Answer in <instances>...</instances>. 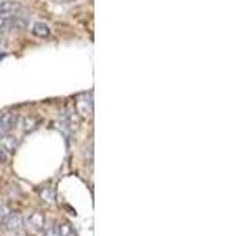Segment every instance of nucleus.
<instances>
[{"label": "nucleus", "mask_w": 252, "mask_h": 236, "mask_svg": "<svg viewBox=\"0 0 252 236\" xmlns=\"http://www.w3.org/2000/svg\"><path fill=\"white\" fill-rule=\"evenodd\" d=\"M27 26V19L19 18L18 14L6 16V18H0V33H6V31H16Z\"/></svg>", "instance_id": "1"}, {"label": "nucleus", "mask_w": 252, "mask_h": 236, "mask_svg": "<svg viewBox=\"0 0 252 236\" xmlns=\"http://www.w3.org/2000/svg\"><path fill=\"white\" fill-rule=\"evenodd\" d=\"M19 10L21 5L18 2H14V0H3V2H0V18L18 14Z\"/></svg>", "instance_id": "2"}, {"label": "nucleus", "mask_w": 252, "mask_h": 236, "mask_svg": "<svg viewBox=\"0 0 252 236\" xmlns=\"http://www.w3.org/2000/svg\"><path fill=\"white\" fill-rule=\"evenodd\" d=\"M14 123H16V117L13 114H6V112L0 114V136H3L8 129H11Z\"/></svg>", "instance_id": "3"}, {"label": "nucleus", "mask_w": 252, "mask_h": 236, "mask_svg": "<svg viewBox=\"0 0 252 236\" xmlns=\"http://www.w3.org/2000/svg\"><path fill=\"white\" fill-rule=\"evenodd\" d=\"M22 224H24V219L19 214H8V217L5 219V225L8 230H11V232L21 230Z\"/></svg>", "instance_id": "4"}, {"label": "nucleus", "mask_w": 252, "mask_h": 236, "mask_svg": "<svg viewBox=\"0 0 252 236\" xmlns=\"http://www.w3.org/2000/svg\"><path fill=\"white\" fill-rule=\"evenodd\" d=\"M32 33L38 38H47L51 35V29L46 22H35L33 27H32Z\"/></svg>", "instance_id": "5"}, {"label": "nucleus", "mask_w": 252, "mask_h": 236, "mask_svg": "<svg viewBox=\"0 0 252 236\" xmlns=\"http://www.w3.org/2000/svg\"><path fill=\"white\" fill-rule=\"evenodd\" d=\"M0 145L5 149V151H14L18 148V139L13 137V136H3L0 137Z\"/></svg>", "instance_id": "6"}, {"label": "nucleus", "mask_w": 252, "mask_h": 236, "mask_svg": "<svg viewBox=\"0 0 252 236\" xmlns=\"http://www.w3.org/2000/svg\"><path fill=\"white\" fill-rule=\"evenodd\" d=\"M29 224L33 225L35 228H41L44 227V217L43 214H39V212H33V214H30L29 217Z\"/></svg>", "instance_id": "7"}, {"label": "nucleus", "mask_w": 252, "mask_h": 236, "mask_svg": "<svg viewBox=\"0 0 252 236\" xmlns=\"http://www.w3.org/2000/svg\"><path fill=\"white\" fill-rule=\"evenodd\" d=\"M57 232H59V236H74V232H73V227L66 222H62L59 227H57Z\"/></svg>", "instance_id": "8"}, {"label": "nucleus", "mask_w": 252, "mask_h": 236, "mask_svg": "<svg viewBox=\"0 0 252 236\" xmlns=\"http://www.w3.org/2000/svg\"><path fill=\"white\" fill-rule=\"evenodd\" d=\"M41 197H43V199H44L47 203H52V202H54V194H52L51 189H44V191L41 192Z\"/></svg>", "instance_id": "9"}, {"label": "nucleus", "mask_w": 252, "mask_h": 236, "mask_svg": "<svg viewBox=\"0 0 252 236\" xmlns=\"http://www.w3.org/2000/svg\"><path fill=\"white\" fill-rule=\"evenodd\" d=\"M8 214H10V211H8V208L6 206H0V222H3V220L8 217Z\"/></svg>", "instance_id": "10"}, {"label": "nucleus", "mask_w": 252, "mask_h": 236, "mask_svg": "<svg viewBox=\"0 0 252 236\" xmlns=\"http://www.w3.org/2000/svg\"><path fill=\"white\" fill-rule=\"evenodd\" d=\"M46 236H59L57 227H51V228H47V232H46Z\"/></svg>", "instance_id": "11"}, {"label": "nucleus", "mask_w": 252, "mask_h": 236, "mask_svg": "<svg viewBox=\"0 0 252 236\" xmlns=\"http://www.w3.org/2000/svg\"><path fill=\"white\" fill-rule=\"evenodd\" d=\"M55 2H60V0H55Z\"/></svg>", "instance_id": "12"}, {"label": "nucleus", "mask_w": 252, "mask_h": 236, "mask_svg": "<svg viewBox=\"0 0 252 236\" xmlns=\"http://www.w3.org/2000/svg\"><path fill=\"white\" fill-rule=\"evenodd\" d=\"M0 236H2V233H0Z\"/></svg>", "instance_id": "13"}]
</instances>
